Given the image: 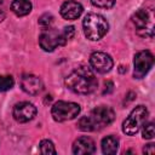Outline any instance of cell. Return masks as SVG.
<instances>
[{
	"label": "cell",
	"instance_id": "5b68a950",
	"mask_svg": "<svg viewBox=\"0 0 155 155\" xmlns=\"http://www.w3.org/2000/svg\"><path fill=\"white\" fill-rule=\"evenodd\" d=\"M80 110H81V108L78 103L58 101L53 104V107L51 109V115L54 121L64 122V121L75 119L79 115Z\"/></svg>",
	"mask_w": 155,
	"mask_h": 155
},
{
	"label": "cell",
	"instance_id": "e0dca14e",
	"mask_svg": "<svg viewBox=\"0 0 155 155\" xmlns=\"http://www.w3.org/2000/svg\"><path fill=\"white\" fill-rule=\"evenodd\" d=\"M40 153L41 154H45V155H48V154H56L57 150L53 145V143L48 139H44L40 142Z\"/></svg>",
	"mask_w": 155,
	"mask_h": 155
},
{
	"label": "cell",
	"instance_id": "9c48e42d",
	"mask_svg": "<svg viewBox=\"0 0 155 155\" xmlns=\"http://www.w3.org/2000/svg\"><path fill=\"white\" fill-rule=\"evenodd\" d=\"M90 64L94 71L99 74L109 73L114 65L113 58L105 52H93L90 56Z\"/></svg>",
	"mask_w": 155,
	"mask_h": 155
},
{
	"label": "cell",
	"instance_id": "44dd1931",
	"mask_svg": "<svg viewBox=\"0 0 155 155\" xmlns=\"http://www.w3.org/2000/svg\"><path fill=\"white\" fill-rule=\"evenodd\" d=\"M61 33H62V38H63L64 42L67 44V41L74 36L75 29H74V27H73V25H69V27H65V28H64V29H63Z\"/></svg>",
	"mask_w": 155,
	"mask_h": 155
},
{
	"label": "cell",
	"instance_id": "8992f818",
	"mask_svg": "<svg viewBox=\"0 0 155 155\" xmlns=\"http://www.w3.org/2000/svg\"><path fill=\"white\" fill-rule=\"evenodd\" d=\"M132 22L137 29V33L140 36L153 38L154 35V24H153V13L147 8H139L133 16Z\"/></svg>",
	"mask_w": 155,
	"mask_h": 155
},
{
	"label": "cell",
	"instance_id": "8fae6325",
	"mask_svg": "<svg viewBox=\"0 0 155 155\" xmlns=\"http://www.w3.org/2000/svg\"><path fill=\"white\" fill-rule=\"evenodd\" d=\"M21 87L28 94L34 96V94H39L42 91L44 84L39 76L34 74H24L21 79Z\"/></svg>",
	"mask_w": 155,
	"mask_h": 155
},
{
	"label": "cell",
	"instance_id": "5bb4252c",
	"mask_svg": "<svg viewBox=\"0 0 155 155\" xmlns=\"http://www.w3.org/2000/svg\"><path fill=\"white\" fill-rule=\"evenodd\" d=\"M31 7L33 5L30 0H12L11 2V11L18 17L29 15L31 11Z\"/></svg>",
	"mask_w": 155,
	"mask_h": 155
},
{
	"label": "cell",
	"instance_id": "52a82bcc",
	"mask_svg": "<svg viewBox=\"0 0 155 155\" xmlns=\"http://www.w3.org/2000/svg\"><path fill=\"white\" fill-rule=\"evenodd\" d=\"M39 44H40L41 48L46 52H52L58 46L65 45V42L62 38V33L51 27L45 28L42 30V33L39 36Z\"/></svg>",
	"mask_w": 155,
	"mask_h": 155
},
{
	"label": "cell",
	"instance_id": "7402d4cb",
	"mask_svg": "<svg viewBox=\"0 0 155 155\" xmlns=\"http://www.w3.org/2000/svg\"><path fill=\"white\" fill-rule=\"evenodd\" d=\"M6 16V0H0V22L4 21Z\"/></svg>",
	"mask_w": 155,
	"mask_h": 155
},
{
	"label": "cell",
	"instance_id": "6da1fadb",
	"mask_svg": "<svg viewBox=\"0 0 155 155\" xmlns=\"http://www.w3.org/2000/svg\"><path fill=\"white\" fill-rule=\"evenodd\" d=\"M65 86L74 93L88 94L97 88L98 81L91 68L86 65H80L67 75Z\"/></svg>",
	"mask_w": 155,
	"mask_h": 155
},
{
	"label": "cell",
	"instance_id": "30bf717a",
	"mask_svg": "<svg viewBox=\"0 0 155 155\" xmlns=\"http://www.w3.org/2000/svg\"><path fill=\"white\" fill-rule=\"evenodd\" d=\"M38 110H36V107L33 104V103H29V102H21V103H17L13 108V117L17 122H21V124H25V122H29L31 121L35 115H36Z\"/></svg>",
	"mask_w": 155,
	"mask_h": 155
},
{
	"label": "cell",
	"instance_id": "2e32d148",
	"mask_svg": "<svg viewBox=\"0 0 155 155\" xmlns=\"http://www.w3.org/2000/svg\"><path fill=\"white\" fill-rule=\"evenodd\" d=\"M13 85H15V80L11 75H0V92L11 90Z\"/></svg>",
	"mask_w": 155,
	"mask_h": 155
},
{
	"label": "cell",
	"instance_id": "ba28073f",
	"mask_svg": "<svg viewBox=\"0 0 155 155\" xmlns=\"http://www.w3.org/2000/svg\"><path fill=\"white\" fill-rule=\"evenodd\" d=\"M154 64V56L150 51L145 50V51H139L138 53H136L134 59H133V76L136 79H142L144 78L149 70L151 69Z\"/></svg>",
	"mask_w": 155,
	"mask_h": 155
},
{
	"label": "cell",
	"instance_id": "277c9868",
	"mask_svg": "<svg viewBox=\"0 0 155 155\" xmlns=\"http://www.w3.org/2000/svg\"><path fill=\"white\" fill-rule=\"evenodd\" d=\"M149 111L147 109V107L144 105H138L136 107L130 115L126 117V120L122 124V132L127 136H133L136 134L142 126L145 124L147 119H148Z\"/></svg>",
	"mask_w": 155,
	"mask_h": 155
},
{
	"label": "cell",
	"instance_id": "ac0fdd59",
	"mask_svg": "<svg viewBox=\"0 0 155 155\" xmlns=\"http://www.w3.org/2000/svg\"><path fill=\"white\" fill-rule=\"evenodd\" d=\"M142 127H143V131H142L143 138H145V139H153V138H154V136H155V128H154V124H153V122L144 124Z\"/></svg>",
	"mask_w": 155,
	"mask_h": 155
},
{
	"label": "cell",
	"instance_id": "ffe728a7",
	"mask_svg": "<svg viewBox=\"0 0 155 155\" xmlns=\"http://www.w3.org/2000/svg\"><path fill=\"white\" fill-rule=\"evenodd\" d=\"M53 22V16L51 13H44L40 18H39V24L44 28H50L51 24Z\"/></svg>",
	"mask_w": 155,
	"mask_h": 155
},
{
	"label": "cell",
	"instance_id": "7a4b0ae2",
	"mask_svg": "<svg viewBox=\"0 0 155 155\" xmlns=\"http://www.w3.org/2000/svg\"><path fill=\"white\" fill-rule=\"evenodd\" d=\"M115 119V113L110 107L99 105L91 110L86 116H82L78 121V128L84 132L99 131L105 126H109Z\"/></svg>",
	"mask_w": 155,
	"mask_h": 155
},
{
	"label": "cell",
	"instance_id": "d6986e66",
	"mask_svg": "<svg viewBox=\"0 0 155 155\" xmlns=\"http://www.w3.org/2000/svg\"><path fill=\"white\" fill-rule=\"evenodd\" d=\"M91 2L99 8H110L115 5V0H91Z\"/></svg>",
	"mask_w": 155,
	"mask_h": 155
},
{
	"label": "cell",
	"instance_id": "4fadbf2b",
	"mask_svg": "<svg viewBox=\"0 0 155 155\" xmlns=\"http://www.w3.org/2000/svg\"><path fill=\"white\" fill-rule=\"evenodd\" d=\"M96 151L94 142L90 137H80L73 144V153L75 155H88Z\"/></svg>",
	"mask_w": 155,
	"mask_h": 155
},
{
	"label": "cell",
	"instance_id": "3957f363",
	"mask_svg": "<svg viewBox=\"0 0 155 155\" xmlns=\"http://www.w3.org/2000/svg\"><path fill=\"white\" fill-rule=\"evenodd\" d=\"M82 27H84L85 36L91 41H97L102 39L109 29L108 21L99 13L86 15L82 22Z\"/></svg>",
	"mask_w": 155,
	"mask_h": 155
},
{
	"label": "cell",
	"instance_id": "603a6c76",
	"mask_svg": "<svg viewBox=\"0 0 155 155\" xmlns=\"http://www.w3.org/2000/svg\"><path fill=\"white\" fill-rule=\"evenodd\" d=\"M155 150H154V144H147L143 149V153L145 154H153Z\"/></svg>",
	"mask_w": 155,
	"mask_h": 155
},
{
	"label": "cell",
	"instance_id": "7c38bea8",
	"mask_svg": "<svg viewBox=\"0 0 155 155\" xmlns=\"http://www.w3.org/2000/svg\"><path fill=\"white\" fill-rule=\"evenodd\" d=\"M82 11H84L82 5L75 0H68L63 2L61 6V16L68 21L78 19L81 16Z\"/></svg>",
	"mask_w": 155,
	"mask_h": 155
},
{
	"label": "cell",
	"instance_id": "9a60e30c",
	"mask_svg": "<svg viewBox=\"0 0 155 155\" xmlns=\"http://www.w3.org/2000/svg\"><path fill=\"white\" fill-rule=\"evenodd\" d=\"M119 149V139L115 136H107L102 139V151L105 155H113Z\"/></svg>",
	"mask_w": 155,
	"mask_h": 155
}]
</instances>
